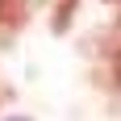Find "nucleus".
Wrapping results in <instances>:
<instances>
[{"mask_svg": "<svg viewBox=\"0 0 121 121\" xmlns=\"http://www.w3.org/2000/svg\"><path fill=\"white\" fill-rule=\"evenodd\" d=\"M25 17H29V13H25V0H0V46L21 34Z\"/></svg>", "mask_w": 121, "mask_h": 121, "instance_id": "1", "label": "nucleus"}, {"mask_svg": "<svg viewBox=\"0 0 121 121\" xmlns=\"http://www.w3.org/2000/svg\"><path fill=\"white\" fill-rule=\"evenodd\" d=\"M71 13H75V0H59V13H54V25H50V29L63 34V29L71 25Z\"/></svg>", "mask_w": 121, "mask_h": 121, "instance_id": "2", "label": "nucleus"}, {"mask_svg": "<svg viewBox=\"0 0 121 121\" xmlns=\"http://www.w3.org/2000/svg\"><path fill=\"white\" fill-rule=\"evenodd\" d=\"M9 121H34V117H25V113H13V117Z\"/></svg>", "mask_w": 121, "mask_h": 121, "instance_id": "3", "label": "nucleus"}, {"mask_svg": "<svg viewBox=\"0 0 121 121\" xmlns=\"http://www.w3.org/2000/svg\"><path fill=\"white\" fill-rule=\"evenodd\" d=\"M0 100H4V88H0Z\"/></svg>", "mask_w": 121, "mask_h": 121, "instance_id": "4", "label": "nucleus"}]
</instances>
